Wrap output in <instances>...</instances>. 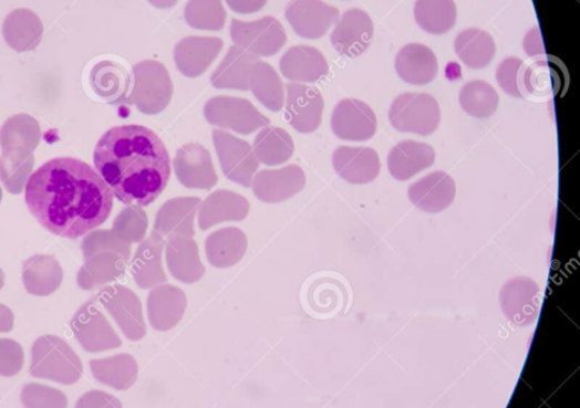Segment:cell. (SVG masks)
I'll return each instance as SVG.
<instances>
[{
	"label": "cell",
	"instance_id": "6da1fadb",
	"mask_svg": "<svg viewBox=\"0 0 580 408\" xmlns=\"http://www.w3.org/2000/svg\"><path fill=\"white\" fill-rule=\"evenodd\" d=\"M25 202L44 229L76 240L106 223L114 195L93 167L77 158L58 157L29 178Z\"/></svg>",
	"mask_w": 580,
	"mask_h": 408
},
{
	"label": "cell",
	"instance_id": "7a4b0ae2",
	"mask_svg": "<svg viewBox=\"0 0 580 408\" xmlns=\"http://www.w3.org/2000/svg\"><path fill=\"white\" fill-rule=\"evenodd\" d=\"M94 165L113 195L130 207H148L165 191L172 174L165 143L141 125L113 127L94 151Z\"/></svg>",
	"mask_w": 580,
	"mask_h": 408
},
{
	"label": "cell",
	"instance_id": "3957f363",
	"mask_svg": "<svg viewBox=\"0 0 580 408\" xmlns=\"http://www.w3.org/2000/svg\"><path fill=\"white\" fill-rule=\"evenodd\" d=\"M29 373L64 386L77 384L83 374V363L74 349L55 335H43L32 347Z\"/></svg>",
	"mask_w": 580,
	"mask_h": 408
},
{
	"label": "cell",
	"instance_id": "277c9868",
	"mask_svg": "<svg viewBox=\"0 0 580 408\" xmlns=\"http://www.w3.org/2000/svg\"><path fill=\"white\" fill-rule=\"evenodd\" d=\"M132 93L125 104L135 105L146 115H156L165 111L173 98L174 84L165 64L157 61H144L133 66Z\"/></svg>",
	"mask_w": 580,
	"mask_h": 408
},
{
	"label": "cell",
	"instance_id": "5b68a950",
	"mask_svg": "<svg viewBox=\"0 0 580 408\" xmlns=\"http://www.w3.org/2000/svg\"><path fill=\"white\" fill-rule=\"evenodd\" d=\"M391 124L398 133L429 136L441 124L437 100L428 94L406 93L397 96L390 109Z\"/></svg>",
	"mask_w": 580,
	"mask_h": 408
},
{
	"label": "cell",
	"instance_id": "8992f818",
	"mask_svg": "<svg viewBox=\"0 0 580 408\" xmlns=\"http://www.w3.org/2000/svg\"><path fill=\"white\" fill-rule=\"evenodd\" d=\"M204 115L208 124L244 136L271 125V119L267 118L249 100L234 96H216L208 100L204 107Z\"/></svg>",
	"mask_w": 580,
	"mask_h": 408
},
{
	"label": "cell",
	"instance_id": "52a82bcc",
	"mask_svg": "<svg viewBox=\"0 0 580 408\" xmlns=\"http://www.w3.org/2000/svg\"><path fill=\"white\" fill-rule=\"evenodd\" d=\"M230 36L235 46L256 56H273L286 46L288 35L284 27L272 17L244 22L232 20Z\"/></svg>",
	"mask_w": 580,
	"mask_h": 408
},
{
	"label": "cell",
	"instance_id": "ba28073f",
	"mask_svg": "<svg viewBox=\"0 0 580 408\" xmlns=\"http://www.w3.org/2000/svg\"><path fill=\"white\" fill-rule=\"evenodd\" d=\"M213 136L222 174L235 184L250 187L260 164L250 144L218 128Z\"/></svg>",
	"mask_w": 580,
	"mask_h": 408
},
{
	"label": "cell",
	"instance_id": "9c48e42d",
	"mask_svg": "<svg viewBox=\"0 0 580 408\" xmlns=\"http://www.w3.org/2000/svg\"><path fill=\"white\" fill-rule=\"evenodd\" d=\"M71 328L74 337L89 354L108 352L121 347L123 342L94 300L87 302L73 316Z\"/></svg>",
	"mask_w": 580,
	"mask_h": 408
},
{
	"label": "cell",
	"instance_id": "30bf717a",
	"mask_svg": "<svg viewBox=\"0 0 580 408\" xmlns=\"http://www.w3.org/2000/svg\"><path fill=\"white\" fill-rule=\"evenodd\" d=\"M96 299L110 312L128 341L139 342L145 337L143 305L131 289L123 285L108 286L101 290Z\"/></svg>",
	"mask_w": 580,
	"mask_h": 408
},
{
	"label": "cell",
	"instance_id": "8fae6325",
	"mask_svg": "<svg viewBox=\"0 0 580 408\" xmlns=\"http://www.w3.org/2000/svg\"><path fill=\"white\" fill-rule=\"evenodd\" d=\"M500 305L505 316L516 326L526 327L537 322L541 308V291L528 276H516L500 290Z\"/></svg>",
	"mask_w": 580,
	"mask_h": 408
},
{
	"label": "cell",
	"instance_id": "7c38bea8",
	"mask_svg": "<svg viewBox=\"0 0 580 408\" xmlns=\"http://www.w3.org/2000/svg\"><path fill=\"white\" fill-rule=\"evenodd\" d=\"M333 134L342 140L366 142L377 133V118L365 102L356 98L341 100L332 114Z\"/></svg>",
	"mask_w": 580,
	"mask_h": 408
},
{
	"label": "cell",
	"instance_id": "4fadbf2b",
	"mask_svg": "<svg viewBox=\"0 0 580 408\" xmlns=\"http://www.w3.org/2000/svg\"><path fill=\"white\" fill-rule=\"evenodd\" d=\"M374 34V23L369 14L361 9H350L336 22L331 42L336 53L353 60L369 49Z\"/></svg>",
	"mask_w": 580,
	"mask_h": 408
},
{
	"label": "cell",
	"instance_id": "5bb4252c",
	"mask_svg": "<svg viewBox=\"0 0 580 408\" xmlns=\"http://www.w3.org/2000/svg\"><path fill=\"white\" fill-rule=\"evenodd\" d=\"M286 17L293 32L308 40L321 39L340 19L335 7L322 0H292L287 8Z\"/></svg>",
	"mask_w": 580,
	"mask_h": 408
},
{
	"label": "cell",
	"instance_id": "9a60e30c",
	"mask_svg": "<svg viewBox=\"0 0 580 408\" xmlns=\"http://www.w3.org/2000/svg\"><path fill=\"white\" fill-rule=\"evenodd\" d=\"M286 118L300 134H312L322 123L324 101L315 86L301 83L287 85Z\"/></svg>",
	"mask_w": 580,
	"mask_h": 408
},
{
	"label": "cell",
	"instance_id": "2e32d148",
	"mask_svg": "<svg viewBox=\"0 0 580 408\" xmlns=\"http://www.w3.org/2000/svg\"><path fill=\"white\" fill-rule=\"evenodd\" d=\"M173 165L177 180L186 188L211 189L218 182L213 156L201 144H185Z\"/></svg>",
	"mask_w": 580,
	"mask_h": 408
},
{
	"label": "cell",
	"instance_id": "e0dca14e",
	"mask_svg": "<svg viewBox=\"0 0 580 408\" xmlns=\"http://www.w3.org/2000/svg\"><path fill=\"white\" fill-rule=\"evenodd\" d=\"M307 178L303 169L290 165L280 169H265L255 175L252 193L262 202L278 203L303 191Z\"/></svg>",
	"mask_w": 580,
	"mask_h": 408
},
{
	"label": "cell",
	"instance_id": "ac0fdd59",
	"mask_svg": "<svg viewBox=\"0 0 580 408\" xmlns=\"http://www.w3.org/2000/svg\"><path fill=\"white\" fill-rule=\"evenodd\" d=\"M225 41L217 36H187L177 42L174 62L180 74L187 79H198L217 60Z\"/></svg>",
	"mask_w": 580,
	"mask_h": 408
},
{
	"label": "cell",
	"instance_id": "d6986e66",
	"mask_svg": "<svg viewBox=\"0 0 580 408\" xmlns=\"http://www.w3.org/2000/svg\"><path fill=\"white\" fill-rule=\"evenodd\" d=\"M200 203L197 197L166 201L156 213L154 231L166 241L170 238H195V218Z\"/></svg>",
	"mask_w": 580,
	"mask_h": 408
},
{
	"label": "cell",
	"instance_id": "ffe728a7",
	"mask_svg": "<svg viewBox=\"0 0 580 408\" xmlns=\"http://www.w3.org/2000/svg\"><path fill=\"white\" fill-rule=\"evenodd\" d=\"M456 197V184L448 172L434 171L408 188V198L416 209L438 213L448 209Z\"/></svg>",
	"mask_w": 580,
	"mask_h": 408
},
{
	"label": "cell",
	"instance_id": "44dd1931",
	"mask_svg": "<svg viewBox=\"0 0 580 408\" xmlns=\"http://www.w3.org/2000/svg\"><path fill=\"white\" fill-rule=\"evenodd\" d=\"M187 310V296L180 287L162 284L147 296V316L151 326L167 332L180 324Z\"/></svg>",
	"mask_w": 580,
	"mask_h": 408
},
{
	"label": "cell",
	"instance_id": "7402d4cb",
	"mask_svg": "<svg viewBox=\"0 0 580 408\" xmlns=\"http://www.w3.org/2000/svg\"><path fill=\"white\" fill-rule=\"evenodd\" d=\"M332 161L339 177L352 185L373 182L381 171L380 156L371 148L340 147Z\"/></svg>",
	"mask_w": 580,
	"mask_h": 408
},
{
	"label": "cell",
	"instance_id": "603a6c76",
	"mask_svg": "<svg viewBox=\"0 0 580 408\" xmlns=\"http://www.w3.org/2000/svg\"><path fill=\"white\" fill-rule=\"evenodd\" d=\"M250 211L249 201L241 195L219 189L200 203L198 222L203 231L222 222L245 221Z\"/></svg>",
	"mask_w": 580,
	"mask_h": 408
},
{
	"label": "cell",
	"instance_id": "cb8c5ba5",
	"mask_svg": "<svg viewBox=\"0 0 580 408\" xmlns=\"http://www.w3.org/2000/svg\"><path fill=\"white\" fill-rule=\"evenodd\" d=\"M281 75L293 83H317L329 75V63L315 48H291L279 62Z\"/></svg>",
	"mask_w": 580,
	"mask_h": 408
},
{
	"label": "cell",
	"instance_id": "d4e9b609",
	"mask_svg": "<svg viewBox=\"0 0 580 408\" xmlns=\"http://www.w3.org/2000/svg\"><path fill=\"white\" fill-rule=\"evenodd\" d=\"M166 248V240L153 230V234L144 239L135 258L132 260V275L141 289H154L168 282L163 270L162 254Z\"/></svg>",
	"mask_w": 580,
	"mask_h": 408
},
{
	"label": "cell",
	"instance_id": "484cf974",
	"mask_svg": "<svg viewBox=\"0 0 580 408\" xmlns=\"http://www.w3.org/2000/svg\"><path fill=\"white\" fill-rule=\"evenodd\" d=\"M165 250L168 270L176 281L195 284L203 279L206 269L195 239L170 238L166 241Z\"/></svg>",
	"mask_w": 580,
	"mask_h": 408
},
{
	"label": "cell",
	"instance_id": "4316f807",
	"mask_svg": "<svg viewBox=\"0 0 580 408\" xmlns=\"http://www.w3.org/2000/svg\"><path fill=\"white\" fill-rule=\"evenodd\" d=\"M395 70L404 82L412 85H426L437 77V56L433 50L422 43H410L398 51Z\"/></svg>",
	"mask_w": 580,
	"mask_h": 408
},
{
	"label": "cell",
	"instance_id": "83f0119b",
	"mask_svg": "<svg viewBox=\"0 0 580 408\" xmlns=\"http://www.w3.org/2000/svg\"><path fill=\"white\" fill-rule=\"evenodd\" d=\"M436 153L431 145L404 140L395 145L389 155V169L397 181H407L416 174L433 167Z\"/></svg>",
	"mask_w": 580,
	"mask_h": 408
},
{
	"label": "cell",
	"instance_id": "f1b7e54d",
	"mask_svg": "<svg viewBox=\"0 0 580 408\" xmlns=\"http://www.w3.org/2000/svg\"><path fill=\"white\" fill-rule=\"evenodd\" d=\"M248 239L245 232L235 227L221 228L205 242V252L210 265L217 269L232 268L244 259L247 253Z\"/></svg>",
	"mask_w": 580,
	"mask_h": 408
},
{
	"label": "cell",
	"instance_id": "f546056e",
	"mask_svg": "<svg viewBox=\"0 0 580 408\" xmlns=\"http://www.w3.org/2000/svg\"><path fill=\"white\" fill-rule=\"evenodd\" d=\"M259 57L248 51L232 46L227 52L225 60L215 70L211 84L216 90L249 91L252 66Z\"/></svg>",
	"mask_w": 580,
	"mask_h": 408
},
{
	"label": "cell",
	"instance_id": "4dcf8cb0",
	"mask_svg": "<svg viewBox=\"0 0 580 408\" xmlns=\"http://www.w3.org/2000/svg\"><path fill=\"white\" fill-rule=\"evenodd\" d=\"M89 83L97 97L111 105H121L128 97L131 76L123 65L103 61L92 69Z\"/></svg>",
	"mask_w": 580,
	"mask_h": 408
},
{
	"label": "cell",
	"instance_id": "1f68e13d",
	"mask_svg": "<svg viewBox=\"0 0 580 408\" xmlns=\"http://www.w3.org/2000/svg\"><path fill=\"white\" fill-rule=\"evenodd\" d=\"M42 35V21L29 9L13 10L3 23V36L8 45L18 52L35 50L40 45Z\"/></svg>",
	"mask_w": 580,
	"mask_h": 408
},
{
	"label": "cell",
	"instance_id": "d6a6232c",
	"mask_svg": "<svg viewBox=\"0 0 580 408\" xmlns=\"http://www.w3.org/2000/svg\"><path fill=\"white\" fill-rule=\"evenodd\" d=\"M455 52L466 66L481 70L493 63L496 55V42L493 35L479 28H468L455 39Z\"/></svg>",
	"mask_w": 580,
	"mask_h": 408
},
{
	"label": "cell",
	"instance_id": "836d02e7",
	"mask_svg": "<svg viewBox=\"0 0 580 408\" xmlns=\"http://www.w3.org/2000/svg\"><path fill=\"white\" fill-rule=\"evenodd\" d=\"M93 376L102 385L115 390H127L137 383L138 363L128 354L89 362Z\"/></svg>",
	"mask_w": 580,
	"mask_h": 408
},
{
	"label": "cell",
	"instance_id": "e575fe53",
	"mask_svg": "<svg viewBox=\"0 0 580 408\" xmlns=\"http://www.w3.org/2000/svg\"><path fill=\"white\" fill-rule=\"evenodd\" d=\"M249 90L267 109L278 113L286 106V86L276 69L258 61L252 66Z\"/></svg>",
	"mask_w": 580,
	"mask_h": 408
},
{
	"label": "cell",
	"instance_id": "d590c367",
	"mask_svg": "<svg viewBox=\"0 0 580 408\" xmlns=\"http://www.w3.org/2000/svg\"><path fill=\"white\" fill-rule=\"evenodd\" d=\"M258 161L276 167L289 161L294 153V143L288 130L276 126L263 127L252 145Z\"/></svg>",
	"mask_w": 580,
	"mask_h": 408
},
{
	"label": "cell",
	"instance_id": "8d00e7d4",
	"mask_svg": "<svg viewBox=\"0 0 580 408\" xmlns=\"http://www.w3.org/2000/svg\"><path fill=\"white\" fill-rule=\"evenodd\" d=\"M414 19L424 32L443 35L452 31L457 19L454 0H416Z\"/></svg>",
	"mask_w": 580,
	"mask_h": 408
},
{
	"label": "cell",
	"instance_id": "74e56055",
	"mask_svg": "<svg viewBox=\"0 0 580 408\" xmlns=\"http://www.w3.org/2000/svg\"><path fill=\"white\" fill-rule=\"evenodd\" d=\"M86 259L79 276L85 290L114 282L126 270L127 261L116 252H100Z\"/></svg>",
	"mask_w": 580,
	"mask_h": 408
},
{
	"label": "cell",
	"instance_id": "f35d334b",
	"mask_svg": "<svg viewBox=\"0 0 580 408\" xmlns=\"http://www.w3.org/2000/svg\"><path fill=\"white\" fill-rule=\"evenodd\" d=\"M459 105L473 118L487 119L499 105L495 87L485 81H472L459 92Z\"/></svg>",
	"mask_w": 580,
	"mask_h": 408
},
{
	"label": "cell",
	"instance_id": "ab89813d",
	"mask_svg": "<svg viewBox=\"0 0 580 408\" xmlns=\"http://www.w3.org/2000/svg\"><path fill=\"white\" fill-rule=\"evenodd\" d=\"M184 17L198 31L219 32L227 23V11L221 0H188Z\"/></svg>",
	"mask_w": 580,
	"mask_h": 408
},
{
	"label": "cell",
	"instance_id": "60d3db41",
	"mask_svg": "<svg viewBox=\"0 0 580 408\" xmlns=\"http://www.w3.org/2000/svg\"><path fill=\"white\" fill-rule=\"evenodd\" d=\"M148 218L141 207L124 209L113 224L115 234L127 243H139L145 239Z\"/></svg>",
	"mask_w": 580,
	"mask_h": 408
},
{
	"label": "cell",
	"instance_id": "b9f144b4",
	"mask_svg": "<svg viewBox=\"0 0 580 408\" xmlns=\"http://www.w3.org/2000/svg\"><path fill=\"white\" fill-rule=\"evenodd\" d=\"M24 408H68L65 393L40 384H27L22 388Z\"/></svg>",
	"mask_w": 580,
	"mask_h": 408
},
{
	"label": "cell",
	"instance_id": "7bdbcfd3",
	"mask_svg": "<svg viewBox=\"0 0 580 408\" xmlns=\"http://www.w3.org/2000/svg\"><path fill=\"white\" fill-rule=\"evenodd\" d=\"M525 72L524 61L510 56L504 60L497 69V81L501 90L516 98L525 97Z\"/></svg>",
	"mask_w": 580,
	"mask_h": 408
},
{
	"label": "cell",
	"instance_id": "ee69618b",
	"mask_svg": "<svg viewBox=\"0 0 580 408\" xmlns=\"http://www.w3.org/2000/svg\"><path fill=\"white\" fill-rule=\"evenodd\" d=\"M85 259L100 252H116L126 261L131 257V244L118 238L113 230H97L83 243Z\"/></svg>",
	"mask_w": 580,
	"mask_h": 408
},
{
	"label": "cell",
	"instance_id": "f6af8a7d",
	"mask_svg": "<svg viewBox=\"0 0 580 408\" xmlns=\"http://www.w3.org/2000/svg\"><path fill=\"white\" fill-rule=\"evenodd\" d=\"M552 70L546 63L537 62L526 67V92L538 96L547 95L552 92Z\"/></svg>",
	"mask_w": 580,
	"mask_h": 408
},
{
	"label": "cell",
	"instance_id": "bcb514c9",
	"mask_svg": "<svg viewBox=\"0 0 580 408\" xmlns=\"http://www.w3.org/2000/svg\"><path fill=\"white\" fill-rule=\"evenodd\" d=\"M23 364L24 352L21 344L12 339H0V376H17Z\"/></svg>",
	"mask_w": 580,
	"mask_h": 408
},
{
	"label": "cell",
	"instance_id": "7dc6e473",
	"mask_svg": "<svg viewBox=\"0 0 580 408\" xmlns=\"http://www.w3.org/2000/svg\"><path fill=\"white\" fill-rule=\"evenodd\" d=\"M76 408H123V404L107 391L91 390L79 399Z\"/></svg>",
	"mask_w": 580,
	"mask_h": 408
},
{
	"label": "cell",
	"instance_id": "c3c4849f",
	"mask_svg": "<svg viewBox=\"0 0 580 408\" xmlns=\"http://www.w3.org/2000/svg\"><path fill=\"white\" fill-rule=\"evenodd\" d=\"M226 2L234 12L249 14L262 10L269 0H226Z\"/></svg>",
	"mask_w": 580,
	"mask_h": 408
},
{
	"label": "cell",
	"instance_id": "681fc988",
	"mask_svg": "<svg viewBox=\"0 0 580 408\" xmlns=\"http://www.w3.org/2000/svg\"><path fill=\"white\" fill-rule=\"evenodd\" d=\"M525 51L530 56H537L545 53L541 32L539 27H535L526 35L524 42Z\"/></svg>",
	"mask_w": 580,
	"mask_h": 408
},
{
	"label": "cell",
	"instance_id": "f907efd6",
	"mask_svg": "<svg viewBox=\"0 0 580 408\" xmlns=\"http://www.w3.org/2000/svg\"><path fill=\"white\" fill-rule=\"evenodd\" d=\"M13 328V314L6 307V305L0 304V333H8Z\"/></svg>",
	"mask_w": 580,
	"mask_h": 408
},
{
	"label": "cell",
	"instance_id": "816d5d0a",
	"mask_svg": "<svg viewBox=\"0 0 580 408\" xmlns=\"http://www.w3.org/2000/svg\"><path fill=\"white\" fill-rule=\"evenodd\" d=\"M147 2L156 9L165 10L174 8L178 0H147Z\"/></svg>",
	"mask_w": 580,
	"mask_h": 408
},
{
	"label": "cell",
	"instance_id": "f5cc1de1",
	"mask_svg": "<svg viewBox=\"0 0 580 408\" xmlns=\"http://www.w3.org/2000/svg\"><path fill=\"white\" fill-rule=\"evenodd\" d=\"M4 280H6L4 273H3L2 270H0V289L3 287V285H4Z\"/></svg>",
	"mask_w": 580,
	"mask_h": 408
}]
</instances>
